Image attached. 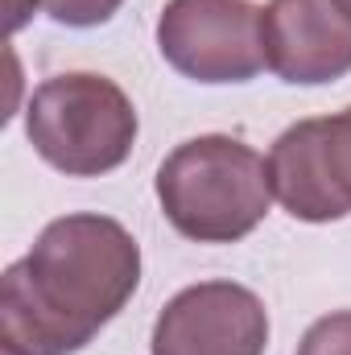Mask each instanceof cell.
<instances>
[{
    "instance_id": "1",
    "label": "cell",
    "mask_w": 351,
    "mask_h": 355,
    "mask_svg": "<svg viewBox=\"0 0 351 355\" xmlns=\"http://www.w3.org/2000/svg\"><path fill=\"white\" fill-rule=\"evenodd\" d=\"M141 244L108 215H62L0 277V347L75 355L132 302Z\"/></svg>"
},
{
    "instance_id": "4",
    "label": "cell",
    "mask_w": 351,
    "mask_h": 355,
    "mask_svg": "<svg viewBox=\"0 0 351 355\" xmlns=\"http://www.w3.org/2000/svg\"><path fill=\"white\" fill-rule=\"evenodd\" d=\"M157 50L194 83H248L264 67L261 8L248 0H170L157 17Z\"/></svg>"
},
{
    "instance_id": "2",
    "label": "cell",
    "mask_w": 351,
    "mask_h": 355,
    "mask_svg": "<svg viewBox=\"0 0 351 355\" xmlns=\"http://www.w3.org/2000/svg\"><path fill=\"white\" fill-rule=\"evenodd\" d=\"M157 202L178 236L194 244H236L268 215V162L240 137H190L157 170Z\"/></svg>"
},
{
    "instance_id": "7",
    "label": "cell",
    "mask_w": 351,
    "mask_h": 355,
    "mask_svg": "<svg viewBox=\"0 0 351 355\" xmlns=\"http://www.w3.org/2000/svg\"><path fill=\"white\" fill-rule=\"evenodd\" d=\"M268 186L273 198L302 223H335L351 215V198L343 194L327 153V120L289 124L268 149Z\"/></svg>"
},
{
    "instance_id": "12",
    "label": "cell",
    "mask_w": 351,
    "mask_h": 355,
    "mask_svg": "<svg viewBox=\"0 0 351 355\" xmlns=\"http://www.w3.org/2000/svg\"><path fill=\"white\" fill-rule=\"evenodd\" d=\"M4 355H17V352H8V347H4Z\"/></svg>"
},
{
    "instance_id": "6",
    "label": "cell",
    "mask_w": 351,
    "mask_h": 355,
    "mask_svg": "<svg viewBox=\"0 0 351 355\" xmlns=\"http://www.w3.org/2000/svg\"><path fill=\"white\" fill-rule=\"evenodd\" d=\"M264 67L293 87L351 75V17L339 0H268L261 8Z\"/></svg>"
},
{
    "instance_id": "10",
    "label": "cell",
    "mask_w": 351,
    "mask_h": 355,
    "mask_svg": "<svg viewBox=\"0 0 351 355\" xmlns=\"http://www.w3.org/2000/svg\"><path fill=\"white\" fill-rule=\"evenodd\" d=\"M327 153H331V170L339 178L343 194L351 198V103L339 116H327Z\"/></svg>"
},
{
    "instance_id": "5",
    "label": "cell",
    "mask_w": 351,
    "mask_h": 355,
    "mask_svg": "<svg viewBox=\"0 0 351 355\" xmlns=\"http://www.w3.org/2000/svg\"><path fill=\"white\" fill-rule=\"evenodd\" d=\"M268 310L236 281H198L174 293L153 322V355H264Z\"/></svg>"
},
{
    "instance_id": "9",
    "label": "cell",
    "mask_w": 351,
    "mask_h": 355,
    "mask_svg": "<svg viewBox=\"0 0 351 355\" xmlns=\"http://www.w3.org/2000/svg\"><path fill=\"white\" fill-rule=\"evenodd\" d=\"M124 0H42V8L58 21V25H71V29H91V25H103L120 12Z\"/></svg>"
},
{
    "instance_id": "8",
    "label": "cell",
    "mask_w": 351,
    "mask_h": 355,
    "mask_svg": "<svg viewBox=\"0 0 351 355\" xmlns=\"http://www.w3.org/2000/svg\"><path fill=\"white\" fill-rule=\"evenodd\" d=\"M298 355H351V310H335L318 318L302 335Z\"/></svg>"
},
{
    "instance_id": "3",
    "label": "cell",
    "mask_w": 351,
    "mask_h": 355,
    "mask_svg": "<svg viewBox=\"0 0 351 355\" xmlns=\"http://www.w3.org/2000/svg\"><path fill=\"white\" fill-rule=\"evenodd\" d=\"M137 107L103 75L67 71L29 95L25 137L33 153L67 178H99L128 162L137 145Z\"/></svg>"
},
{
    "instance_id": "11",
    "label": "cell",
    "mask_w": 351,
    "mask_h": 355,
    "mask_svg": "<svg viewBox=\"0 0 351 355\" xmlns=\"http://www.w3.org/2000/svg\"><path fill=\"white\" fill-rule=\"evenodd\" d=\"M339 4H343V12H348V17H351V0H339Z\"/></svg>"
}]
</instances>
